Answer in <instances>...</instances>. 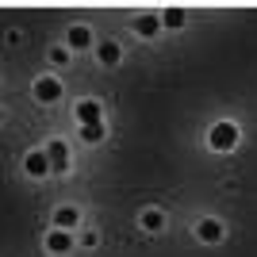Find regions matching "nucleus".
Returning a JSON list of instances; mask_svg holds the SVG:
<instances>
[{"mask_svg":"<svg viewBox=\"0 0 257 257\" xmlns=\"http://www.w3.org/2000/svg\"><path fill=\"white\" fill-rule=\"evenodd\" d=\"M207 142H211V150H234L238 146V127L234 123H215Z\"/></svg>","mask_w":257,"mask_h":257,"instance_id":"1","label":"nucleus"},{"mask_svg":"<svg viewBox=\"0 0 257 257\" xmlns=\"http://www.w3.org/2000/svg\"><path fill=\"white\" fill-rule=\"evenodd\" d=\"M77 123H81V127L104 123V107H100L96 100H81V104H77Z\"/></svg>","mask_w":257,"mask_h":257,"instance_id":"2","label":"nucleus"},{"mask_svg":"<svg viewBox=\"0 0 257 257\" xmlns=\"http://www.w3.org/2000/svg\"><path fill=\"white\" fill-rule=\"evenodd\" d=\"M62 96V81L58 77H43V81H35V100H43V104H50V100Z\"/></svg>","mask_w":257,"mask_h":257,"instance_id":"3","label":"nucleus"},{"mask_svg":"<svg viewBox=\"0 0 257 257\" xmlns=\"http://www.w3.org/2000/svg\"><path fill=\"white\" fill-rule=\"evenodd\" d=\"M46 158H50V165H54V173H65L69 169V150H65V142H46Z\"/></svg>","mask_w":257,"mask_h":257,"instance_id":"4","label":"nucleus"},{"mask_svg":"<svg viewBox=\"0 0 257 257\" xmlns=\"http://www.w3.org/2000/svg\"><path fill=\"white\" fill-rule=\"evenodd\" d=\"M23 169L31 173V177H46V173H54V165H50V158H46V150H35V154H27Z\"/></svg>","mask_w":257,"mask_h":257,"instance_id":"5","label":"nucleus"},{"mask_svg":"<svg viewBox=\"0 0 257 257\" xmlns=\"http://www.w3.org/2000/svg\"><path fill=\"white\" fill-rule=\"evenodd\" d=\"M196 238H200V242H219V238H223V223H219V219H200V223H196Z\"/></svg>","mask_w":257,"mask_h":257,"instance_id":"6","label":"nucleus"},{"mask_svg":"<svg viewBox=\"0 0 257 257\" xmlns=\"http://www.w3.org/2000/svg\"><path fill=\"white\" fill-rule=\"evenodd\" d=\"M46 249H50V253L73 249V234H69V230H50V234H46Z\"/></svg>","mask_w":257,"mask_h":257,"instance_id":"7","label":"nucleus"},{"mask_svg":"<svg viewBox=\"0 0 257 257\" xmlns=\"http://www.w3.org/2000/svg\"><path fill=\"white\" fill-rule=\"evenodd\" d=\"M158 27H161L158 16H139V20H135V35H142V39H154Z\"/></svg>","mask_w":257,"mask_h":257,"instance_id":"8","label":"nucleus"},{"mask_svg":"<svg viewBox=\"0 0 257 257\" xmlns=\"http://www.w3.org/2000/svg\"><path fill=\"white\" fill-rule=\"evenodd\" d=\"M54 226H58V230H73L77 226V207H58V211H54Z\"/></svg>","mask_w":257,"mask_h":257,"instance_id":"9","label":"nucleus"},{"mask_svg":"<svg viewBox=\"0 0 257 257\" xmlns=\"http://www.w3.org/2000/svg\"><path fill=\"white\" fill-rule=\"evenodd\" d=\"M88 43H92V31H88V27H81V23H77L73 31H69V46H73V50H85Z\"/></svg>","mask_w":257,"mask_h":257,"instance_id":"10","label":"nucleus"},{"mask_svg":"<svg viewBox=\"0 0 257 257\" xmlns=\"http://www.w3.org/2000/svg\"><path fill=\"white\" fill-rule=\"evenodd\" d=\"M142 230H161V226H165V215L158 211V207H150V211H142Z\"/></svg>","mask_w":257,"mask_h":257,"instance_id":"11","label":"nucleus"},{"mask_svg":"<svg viewBox=\"0 0 257 257\" xmlns=\"http://www.w3.org/2000/svg\"><path fill=\"white\" fill-rule=\"evenodd\" d=\"M119 54H123V50H119L115 43H104V46H96V58H100L104 65H115V62H119Z\"/></svg>","mask_w":257,"mask_h":257,"instance_id":"12","label":"nucleus"},{"mask_svg":"<svg viewBox=\"0 0 257 257\" xmlns=\"http://www.w3.org/2000/svg\"><path fill=\"white\" fill-rule=\"evenodd\" d=\"M77 135H81V139H85V142H100V139H104V135H107V127H104V123H92V127H81V131H77Z\"/></svg>","mask_w":257,"mask_h":257,"instance_id":"13","label":"nucleus"},{"mask_svg":"<svg viewBox=\"0 0 257 257\" xmlns=\"http://www.w3.org/2000/svg\"><path fill=\"white\" fill-rule=\"evenodd\" d=\"M161 23H165V27H184V8H169L161 16Z\"/></svg>","mask_w":257,"mask_h":257,"instance_id":"14","label":"nucleus"},{"mask_svg":"<svg viewBox=\"0 0 257 257\" xmlns=\"http://www.w3.org/2000/svg\"><path fill=\"white\" fill-rule=\"evenodd\" d=\"M50 62H54V65H65V62H69V50H65V46H58V50H50Z\"/></svg>","mask_w":257,"mask_h":257,"instance_id":"15","label":"nucleus"}]
</instances>
